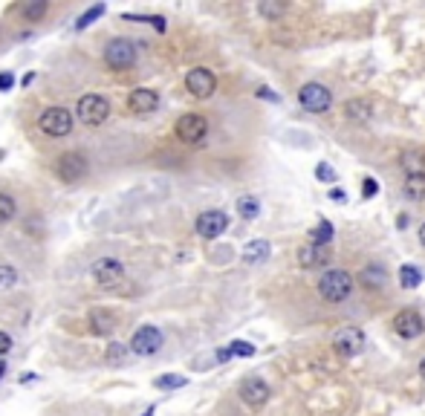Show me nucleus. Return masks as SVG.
<instances>
[{
    "mask_svg": "<svg viewBox=\"0 0 425 416\" xmlns=\"http://www.w3.org/2000/svg\"><path fill=\"white\" fill-rule=\"evenodd\" d=\"M353 292V275L347 269H327L318 278V295L327 304H344Z\"/></svg>",
    "mask_w": 425,
    "mask_h": 416,
    "instance_id": "nucleus-1",
    "label": "nucleus"
},
{
    "mask_svg": "<svg viewBox=\"0 0 425 416\" xmlns=\"http://www.w3.org/2000/svg\"><path fill=\"white\" fill-rule=\"evenodd\" d=\"M76 116L84 121V125L99 128V125H104L107 116H110V102L104 99V95H96V93L81 95L79 105H76Z\"/></svg>",
    "mask_w": 425,
    "mask_h": 416,
    "instance_id": "nucleus-2",
    "label": "nucleus"
},
{
    "mask_svg": "<svg viewBox=\"0 0 425 416\" xmlns=\"http://www.w3.org/2000/svg\"><path fill=\"white\" fill-rule=\"evenodd\" d=\"M365 347H367V338H365V333L359 327H344V330H339L333 335V350L342 358H356V356L365 353Z\"/></svg>",
    "mask_w": 425,
    "mask_h": 416,
    "instance_id": "nucleus-3",
    "label": "nucleus"
},
{
    "mask_svg": "<svg viewBox=\"0 0 425 416\" xmlns=\"http://www.w3.org/2000/svg\"><path fill=\"white\" fill-rule=\"evenodd\" d=\"M174 133H177V139L185 142V145H200V142L205 139V133H208V121H205V116H200V113H185V116L177 119Z\"/></svg>",
    "mask_w": 425,
    "mask_h": 416,
    "instance_id": "nucleus-4",
    "label": "nucleus"
},
{
    "mask_svg": "<svg viewBox=\"0 0 425 416\" xmlns=\"http://www.w3.org/2000/svg\"><path fill=\"white\" fill-rule=\"evenodd\" d=\"M298 105L310 113H327L330 105H333V93H330L324 84L318 81H310L298 90Z\"/></svg>",
    "mask_w": 425,
    "mask_h": 416,
    "instance_id": "nucleus-5",
    "label": "nucleus"
},
{
    "mask_svg": "<svg viewBox=\"0 0 425 416\" xmlns=\"http://www.w3.org/2000/svg\"><path fill=\"white\" fill-rule=\"evenodd\" d=\"M38 121H41V130L46 136H55V139H61L73 130V113L67 107H46Z\"/></svg>",
    "mask_w": 425,
    "mask_h": 416,
    "instance_id": "nucleus-6",
    "label": "nucleus"
},
{
    "mask_svg": "<svg viewBox=\"0 0 425 416\" xmlns=\"http://www.w3.org/2000/svg\"><path fill=\"white\" fill-rule=\"evenodd\" d=\"M93 281L102 289H116L125 281V266L116 257H102V260L93 263Z\"/></svg>",
    "mask_w": 425,
    "mask_h": 416,
    "instance_id": "nucleus-7",
    "label": "nucleus"
},
{
    "mask_svg": "<svg viewBox=\"0 0 425 416\" xmlns=\"http://www.w3.org/2000/svg\"><path fill=\"white\" fill-rule=\"evenodd\" d=\"M104 61H107L110 69H128V67H133V61H136V46H133V41H128V38L110 41L107 50H104Z\"/></svg>",
    "mask_w": 425,
    "mask_h": 416,
    "instance_id": "nucleus-8",
    "label": "nucleus"
},
{
    "mask_svg": "<svg viewBox=\"0 0 425 416\" xmlns=\"http://www.w3.org/2000/svg\"><path fill=\"white\" fill-rule=\"evenodd\" d=\"M185 90L191 93L194 99H208V95L217 90V79H215V72L205 69V67H194V69L185 76Z\"/></svg>",
    "mask_w": 425,
    "mask_h": 416,
    "instance_id": "nucleus-9",
    "label": "nucleus"
},
{
    "mask_svg": "<svg viewBox=\"0 0 425 416\" xmlns=\"http://www.w3.org/2000/svg\"><path fill=\"white\" fill-rule=\"evenodd\" d=\"M55 174H58V180H64V182H79V180L87 174V159H84L81 154H76V151L61 154V156L55 159Z\"/></svg>",
    "mask_w": 425,
    "mask_h": 416,
    "instance_id": "nucleus-10",
    "label": "nucleus"
},
{
    "mask_svg": "<svg viewBox=\"0 0 425 416\" xmlns=\"http://www.w3.org/2000/svg\"><path fill=\"white\" fill-rule=\"evenodd\" d=\"M159 347H162V333L151 324L139 327L130 338V353H136V356H154Z\"/></svg>",
    "mask_w": 425,
    "mask_h": 416,
    "instance_id": "nucleus-11",
    "label": "nucleus"
},
{
    "mask_svg": "<svg viewBox=\"0 0 425 416\" xmlns=\"http://www.w3.org/2000/svg\"><path fill=\"white\" fill-rule=\"evenodd\" d=\"M194 229H197V234H200V237H205V240H215V237H220V234L229 229V217H226L223 211H217V208L203 211V214L197 217Z\"/></svg>",
    "mask_w": 425,
    "mask_h": 416,
    "instance_id": "nucleus-12",
    "label": "nucleus"
},
{
    "mask_svg": "<svg viewBox=\"0 0 425 416\" xmlns=\"http://www.w3.org/2000/svg\"><path fill=\"white\" fill-rule=\"evenodd\" d=\"M269 384L261 379V376H249L241 382V399L249 405V408H264L269 402Z\"/></svg>",
    "mask_w": 425,
    "mask_h": 416,
    "instance_id": "nucleus-13",
    "label": "nucleus"
},
{
    "mask_svg": "<svg viewBox=\"0 0 425 416\" xmlns=\"http://www.w3.org/2000/svg\"><path fill=\"white\" fill-rule=\"evenodd\" d=\"M393 330H396V335H399V338L414 341V338H419V335H422L425 321H422V315H419V312H414V309H403V312H396V315H393Z\"/></svg>",
    "mask_w": 425,
    "mask_h": 416,
    "instance_id": "nucleus-14",
    "label": "nucleus"
},
{
    "mask_svg": "<svg viewBox=\"0 0 425 416\" xmlns=\"http://www.w3.org/2000/svg\"><path fill=\"white\" fill-rule=\"evenodd\" d=\"M159 105V95L156 90H148V87H139L128 95V110L130 113H139V116H145V113H154Z\"/></svg>",
    "mask_w": 425,
    "mask_h": 416,
    "instance_id": "nucleus-15",
    "label": "nucleus"
},
{
    "mask_svg": "<svg viewBox=\"0 0 425 416\" xmlns=\"http://www.w3.org/2000/svg\"><path fill=\"white\" fill-rule=\"evenodd\" d=\"M330 260V252L324 246H313V243H304L298 249V266L301 269H318Z\"/></svg>",
    "mask_w": 425,
    "mask_h": 416,
    "instance_id": "nucleus-16",
    "label": "nucleus"
},
{
    "mask_svg": "<svg viewBox=\"0 0 425 416\" xmlns=\"http://www.w3.org/2000/svg\"><path fill=\"white\" fill-rule=\"evenodd\" d=\"M359 283L365 286V289H382L385 283H388V272H385V266H379V263H367L362 272H359Z\"/></svg>",
    "mask_w": 425,
    "mask_h": 416,
    "instance_id": "nucleus-17",
    "label": "nucleus"
},
{
    "mask_svg": "<svg viewBox=\"0 0 425 416\" xmlns=\"http://www.w3.org/2000/svg\"><path fill=\"white\" fill-rule=\"evenodd\" d=\"M90 330L96 335H110L116 330V315L107 309H93L90 312Z\"/></svg>",
    "mask_w": 425,
    "mask_h": 416,
    "instance_id": "nucleus-18",
    "label": "nucleus"
},
{
    "mask_svg": "<svg viewBox=\"0 0 425 416\" xmlns=\"http://www.w3.org/2000/svg\"><path fill=\"white\" fill-rule=\"evenodd\" d=\"M344 116L350 121H367L373 116V105L367 99H350V102H344Z\"/></svg>",
    "mask_w": 425,
    "mask_h": 416,
    "instance_id": "nucleus-19",
    "label": "nucleus"
},
{
    "mask_svg": "<svg viewBox=\"0 0 425 416\" xmlns=\"http://www.w3.org/2000/svg\"><path fill=\"white\" fill-rule=\"evenodd\" d=\"M399 162H403V170H405L408 177H422V174H425V154L417 151V148L405 151Z\"/></svg>",
    "mask_w": 425,
    "mask_h": 416,
    "instance_id": "nucleus-20",
    "label": "nucleus"
},
{
    "mask_svg": "<svg viewBox=\"0 0 425 416\" xmlns=\"http://www.w3.org/2000/svg\"><path fill=\"white\" fill-rule=\"evenodd\" d=\"M269 252H272V246L267 240H252V243H246V249H243V260L246 263H264L269 257Z\"/></svg>",
    "mask_w": 425,
    "mask_h": 416,
    "instance_id": "nucleus-21",
    "label": "nucleus"
},
{
    "mask_svg": "<svg viewBox=\"0 0 425 416\" xmlns=\"http://www.w3.org/2000/svg\"><path fill=\"white\" fill-rule=\"evenodd\" d=\"M399 283H403L405 289H417L419 283H422V272L417 266H411V263H405L403 269H399Z\"/></svg>",
    "mask_w": 425,
    "mask_h": 416,
    "instance_id": "nucleus-22",
    "label": "nucleus"
},
{
    "mask_svg": "<svg viewBox=\"0 0 425 416\" xmlns=\"http://www.w3.org/2000/svg\"><path fill=\"white\" fill-rule=\"evenodd\" d=\"M403 191H405V197H411V200H425V174L422 177H408Z\"/></svg>",
    "mask_w": 425,
    "mask_h": 416,
    "instance_id": "nucleus-23",
    "label": "nucleus"
},
{
    "mask_svg": "<svg viewBox=\"0 0 425 416\" xmlns=\"http://www.w3.org/2000/svg\"><path fill=\"white\" fill-rule=\"evenodd\" d=\"M330 240H333V226H330L327 220H321L318 229L310 234V243H313V246H324V249H327V243H330Z\"/></svg>",
    "mask_w": 425,
    "mask_h": 416,
    "instance_id": "nucleus-24",
    "label": "nucleus"
},
{
    "mask_svg": "<svg viewBox=\"0 0 425 416\" xmlns=\"http://www.w3.org/2000/svg\"><path fill=\"white\" fill-rule=\"evenodd\" d=\"M238 214H241L243 220H255L257 214H261V203H257L255 197H241V200H238Z\"/></svg>",
    "mask_w": 425,
    "mask_h": 416,
    "instance_id": "nucleus-25",
    "label": "nucleus"
},
{
    "mask_svg": "<svg viewBox=\"0 0 425 416\" xmlns=\"http://www.w3.org/2000/svg\"><path fill=\"white\" fill-rule=\"evenodd\" d=\"M15 214H18V203L9 197V194H0V226L9 223Z\"/></svg>",
    "mask_w": 425,
    "mask_h": 416,
    "instance_id": "nucleus-26",
    "label": "nucleus"
},
{
    "mask_svg": "<svg viewBox=\"0 0 425 416\" xmlns=\"http://www.w3.org/2000/svg\"><path fill=\"white\" fill-rule=\"evenodd\" d=\"M46 9H50V4H43V0H35V4L20 6V15L27 18V20H41V18L46 15Z\"/></svg>",
    "mask_w": 425,
    "mask_h": 416,
    "instance_id": "nucleus-27",
    "label": "nucleus"
},
{
    "mask_svg": "<svg viewBox=\"0 0 425 416\" xmlns=\"http://www.w3.org/2000/svg\"><path fill=\"white\" fill-rule=\"evenodd\" d=\"M102 15H104V6H102V4H96V6H93V9H87V12H84V15L76 20V29H79V32H81V29H87L90 23L96 20V18H102Z\"/></svg>",
    "mask_w": 425,
    "mask_h": 416,
    "instance_id": "nucleus-28",
    "label": "nucleus"
},
{
    "mask_svg": "<svg viewBox=\"0 0 425 416\" xmlns=\"http://www.w3.org/2000/svg\"><path fill=\"white\" fill-rule=\"evenodd\" d=\"M128 353H130V347H125V344H116V341H113V344L107 347V353H104V358H107L110 364H122V361L128 358Z\"/></svg>",
    "mask_w": 425,
    "mask_h": 416,
    "instance_id": "nucleus-29",
    "label": "nucleus"
},
{
    "mask_svg": "<svg viewBox=\"0 0 425 416\" xmlns=\"http://www.w3.org/2000/svg\"><path fill=\"white\" fill-rule=\"evenodd\" d=\"M257 12H261L264 18H269V20H278V18H283L287 6H283V4H261V6H257Z\"/></svg>",
    "mask_w": 425,
    "mask_h": 416,
    "instance_id": "nucleus-30",
    "label": "nucleus"
},
{
    "mask_svg": "<svg viewBox=\"0 0 425 416\" xmlns=\"http://www.w3.org/2000/svg\"><path fill=\"white\" fill-rule=\"evenodd\" d=\"M18 283V272L12 266H0V289H6V286H15Z\"/></svg>",
    "mask_w": 425,
    "mask_h": 416,
    "instance_id": "nucleus-31",
    "label": "nucleus"
},
{
    "mask_svg": "<svg viewBox=\"0 0 425 416\" xmlns=\"http://www.w3.org/2000/svg\"><path fill=\"white\" fill-rule=\"evenodd\" d=\"M229 350H231V356H255V347L249 344V341H231L229 344Z\"/></svg>",
    "mask_w": 425,
    "mask_h": 416,
    "instance_id": "nucleus-32",
    "label": "nucleus"
},
{
    "mask_svg": "<svg viewBox=\"0 0 425 416\" xmlns=\"http://www.w3.org/2000/svg\"><path fill=\"white\" fill-rule=\"evenodd\" d=\"M182 384H185L182 376H159V379H156V387H159V390H171V387H182Z\"/></svg>",
    "mask_w": 425,
    "mask_h": 416,
    "instance_id": "nucleus-33",
    "label": "nucleus"
},
{
    "mask_svg": "<svg viewBox=\"0 0 425 416\" xmlns=\"http://www.w3.org/2000/svg\"><path fill=\"white\" fill-rule=\"evenodd\" d=\"M376 191H379V182H376L373 177H367V180H365V188H362V197H365V200H370Z\"/></svg>",
    "mask_w": 425,
    "mask_h": 416,
    "instance_id": "nucleus-34",
    "label": "nucleus"
},
{
    "mask_svg": "<svg viewBox=\"0 0 425 416\" xmlns=\"http://www.w3.org/2000/svg\"><path fill=\"white\" fill-rule=\"evenodd\" d=\"M316 174H318V180H324V182H333V180H336V170L327 168V165H318Z\"/></svg>",
    "mask_w": 425,
    "mask_h": 416,
    "instance_id": "nucleus-35",
    "label": "nucleus"
},
{
    "mask_svg": "<svg viewBox=\"0 0 425 416\" xmlns=\"http://www.w3.org/2000/svg\"><path fill=\"white\" fill-rule=\"evenodd\" d=\"M12 350V338L6 333H0V356H6Z\"/></svg>",
    "mask_w": 425,
    "mask_h": 416,
    "instance_id": "nucleus-36",
    "label": "nucleus"
},
{
    "mask_svg": "<svg viewBox=\"0 0 425 416\" xmlns=\"http://www.w3.org/2000/svg\"><path fill=\"white\" fill-rule=\"evenodd\" d=\"M15 84V76L12 72H0V90H9Z\"/></svg>",
    "mask_w": 425,
    "mask_h": 416,
    "instance_id": "nucleus-37",
    "label": "nucleus"
},
{
    "mask_svg": "<svg viewBox=\"0 0 425 416\" xmlns=\"http://www.w3.org/2000/svg\"><path fill=\"white\" fill-rule=\"evenodd\" d=\"M257 95H264V99H269V102H278V95L269 87H261V90H257Z\"/></svg>",
    "mask_w": 425,
    "mask_h": 416,
    "instance_id": "nucleus-38",
    "label": "nucleus"
},
{
    "mask_svg": "<svg viewBox=\"0 0 425 416\" xmlns=\"http://www.w3.org/2000/svg\"><path fill=\"white\" fill-rule=\"evenodd\" d=\"M419 376H422V382H425V358L419 361Z\"/></svg>",
    "mask_w": 425,
    "mask_h": 416,
    "instance_id": "nucleus-39",
    "label": "nucleus"
},
{
    "mask_svg": "<svg viewBox=\"0 0 425 416\" xmlns=\"http://www.w3.org/2000/svg\"><path fill=\"white\" fill-rule=\"evenodd\" d=\"M419 243L425 246V223H422V229H419Z\"/></svg>",
    "mask_w": 425,
    "mask_h": 416,
    "instance_id": "nucleus-40",
    "label": "nucleus"
},
{
    "mask_svg": "<svg viewBox=\"0 0 425 416\" xmlns=\"http://www.w3.org/2000/svg\"><path fill=\"white\" fill-rule=\"evenodd\" d=\"M4 373H6V364H4V361H0V379H4Z\"/></svg>",
    "mask_w": 425,
    "mask_h": 416,
    "instance_id": "nucleus-41",
    "label": "nucleus"
}]
</instances>
